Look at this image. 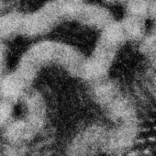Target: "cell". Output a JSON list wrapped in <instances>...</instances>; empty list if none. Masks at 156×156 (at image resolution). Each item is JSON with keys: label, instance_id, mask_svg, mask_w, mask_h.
<instances>
[{"label": "cell", "instance_id": "obj_1", "mask_svg": "<svg viewBox=\"0 0 156 156\" xmlns=\"http://www.w3.org/2000/svg\"><path fill=\"white\" fill-rule=\"evenodd\" d=\"M29 82L17 71L4 76L0 80V97L14 102L24 93Z\"/></svg>", "mask_w": 156, "mask_h": 156}, {"label": "cell", "instance_id": "obj_2", "mask_svg": "<svg viewBox=\"0 0 156 156\" xmlns=\"http://www.w3.org/2000/svg\"><path fill=\"white\" fill-rule=\"evenodd\" d=\"M5 138L12 144H21L29 141L36 129L27 120L17 119L5 125Z\"/></svg>", "mask_w": 156, "mask_h": 156}, {"label": "cell", "instance_id": "obj_3", "mask_svg": "<svg viewBox=\"0 0 156 156\" xmlns=\"http://www.w3.org/2000/svg\"><path fill=\"white\" fill-rule=\"evenodd\" d=\"M12 103L0 98V127L4 126L10 122L13 112Z\"/></svg>", "mask_w": 156, "mask_h": 156}, {"label": "cell", "instance_id": "obj_4", "mask_svg": "<svg viewBox=\"0 0 156 156\" xmlns=\"http://www.w3.org/2000/svg\"><path fill=\"white\" fill-rule=\"evenodd\" d=\"M5 54L6 50L5 48V46L0 41V80L4 77Z\"/></svg>", "mask_w": 156, "mask_h": 156}]
</instances>
